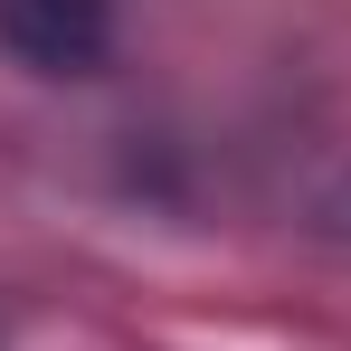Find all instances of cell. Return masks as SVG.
<instances>
[{
    "mask_svg": "<svg viewBox=\"0 0 351 351\" xmlns=\"http://www.w3.org/2000/svg\"><path fill=\"white\" fill-rule=\"evenodd\" d=\"M0 48L29 76H95L114 58V0H0Z\"/></svg>",
    "mask_w": 351,
    "mask_h": 351,
    "instance_id": "1",
    "label": "cell"
}]
</instances>
